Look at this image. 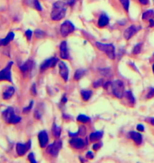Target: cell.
Masks as SVG:
<instances>
[{
    "label": "cell",
    "instance_id": "cell-37",
    "mask_svg": "<svg viewBox=\"0 0 154 163\" xmlns=\"http://www.w3.org/2000/svg\"><path fill=\"white\" fill-rule=\"evenodd\" d=\"M153 97H154V88H150L149 92L148 94H147L146 98L147 99H152Z\"/></svg>",
    "mask_w": 154,
    "mask_h": 163
},
{
    "label": "cell",
    "instance_id": "cell-21",
    "mask_svg": "<svg viewBox=\"0 0 154 163\" xmlns=\"http://www.w3.org/2000/svg\"><path fill=\"white\" fill-rule=\"evenodd\" d=\"M103 131H96L93 132L90 134V141L91 142H96L99 140L101 138L103 137Z\"/></svg>",
    "mask_w": 154,
    "mask_h": 163
},
{
    "label": "cell",
    "instance_id": "cell-11",
    "mask_svg": "<svg viewBox=\"0 0 154 163\" xmlns=\"http://www.w3.org/2000/svg\"><path fill=\"white\" fill-rule=\"evenodd\" d=\"M59 61V59L57 57H51L48 58L46 61H44L43 63L40 65V70L44 71L48 69L49 68H53L55 66L56 63Z\"/></svg>",
    "mask_w": 154,
    "mask_h": 163
},
{
    "label": "cell",
    "instance_id": "cell-1",
    "mask_svg": "<svg viewBox=\"0 0 154 163\" xmlns=\"http://www.w3.org/2000/svg\"><path fill=\"white\" fill-rule=\"evenodd\" d=\"M67 5L64 1H56L52 5L51 19L53 21H60L66 15Z\"/></svg>",
    "mask_w": 154,
    "mask_h": 163
},
{
    "label": "cell",
    "instance_id": "cell-33",
    "mask_svg": "<svg viewBox=\"0 0 154 163\" xmlns=\"http://www.w3.org/2000/svg\"><path fill=\"white\" fill-rule=\"evenodd\" d=\"M33 101H31L30 103H29V104L28 105V107H26V108H23V113H28V112H29L30 111V110L32 109V108H33Z\"/></svg>",
    "mask_w": 154,
    "mask_h": 163
},
{
    "label": "cell",
    "instance_id": "cell-29",
    "mask_svg": "<svg viewBox=\"0 0 154 163\" xmlns=\"http://www.w3.org/2000/svg\"><path fill=\"white\" fill-rule=\"evenodd\" d=\"M120 3L122 5L123 8L125 9V11H128L129 8V0H119Z\"/></svg>",
    "mask_w": 154,
    "mask_h": 163
},
{
    "label": "cell",
    "instance_id": "cell-25",
    "mask_svg": "<svg viewBox=\"0 0 154 163\" xmlns=\"http://www.w3.org/2000/svg\"><path fill=\"white\" fill-rule=\"evenodd\" d=\"M60 133H61L60 127L57 126L56 123H54L53 126H52V134H53V136L56 138H58L60 137Z\"/></svg>",
    "mask_w": 154,
    "mask_h": 163
},
{
    "label": "cell",
    "instance_id": "cell-31",
    "mask_svg": "<svg viewBox=\"0 0 154 163\" xmlns=\"http://www.w3.org/2000/svg\"><path fill=\"white\" fill-rule=\"evenodd\" d=\"M34 33H35V36L37 38H41L44 37V33L41 30H36Z\"/></svg>",
    "mask_w": 154,
    "mask_h": 163
},
{
    "label": "cell",
    "instance_id": "cell-5",
    "mask_svg": "<svg viewBox=\"0 0 154 163\" xmlns=\"http://www.w3.org/2000/svg\"><path fill=\"white\" fill-rule=\"evenodd\" d=\"M13 61H10L3 69L0 70V81L12 82L11 66L13 65Z\"/></svg>",
    "mask_w": 154,
    "mask_h": 163
},
{
    "label": "cell",
    "instance_id": "cell-22",
    "mask_svg": "<svg viewBox=\"0 0 154 163\" xmlns=\"http://www.w3.org/2000/svg\"><path fill=\"white\" fill-rule=\"evenodd\" d=\"M154 18V11L153 10H149V11L144 12L142 15V19L143 20H149Z\"/></svg>",
    "mask_w": 154,
    "mask_h": 163
},
{
    "label": "cell",
    "instance_id": "cell-24",
    "mask_svg": "<svg viewBox=\"0 0 154 163\" xmlns=\"http://www.w3.org/2000/svg\"><path fill=\"white\" fill-rule=\"evenodd\" d=\"M92 95V92L90 91V90H83V91H81V96H82L83 100L84 101H88V100H90Z\"/></svg>",
    "mask_w": 154,
    "mask_h": 163
},
{
    "label": "cell",
    "instance_id": "cell-36",
    "mask_svg": "<svg viewBox=\"0 0 154 163\" xmlns=\"http://www.w3.org/2000/svg\"><path fill=\"white\" fill-rule=\"evenodd\" d=\"M102 142H97V143H95V144L93 145V150H96V151H97V150H99V149L102 147Z\"/></svg>",
    "mask_w": 154,
    "mask_h": 163
},
{
    "label": "cell",
    "instance_id": "cell-45",
    "mask_svg": "<svg viewBox=\"0 0 154 163\" xmlns=\"http://www.w3.org/2000/svg\"><path fill=\"white\" fill-rule=\"evenodd\" d=\"M61 101H62V103H64V104H65L67 101H68V99H67V97L65 96H63L62 100H61Z\"/></svg>",
    "mask_w": 154,
    "mask_h": 163
},
{
    "label": "cell",
    "instance_id": "cell-47",
    "mask_svg": "<svg viewBox=\"0 0 154 163\" xmlns=\"http://www.w3.org/2000/svg\"><path fill=\"white\" fill-rule=\"evenodd\" d=\"M153 73H154V64L153 65Z\"/></svg>",
    "mask_w": 154,
    "mask_h": 163
},
{
    "label": "cell",
    "instance_id": "cell-46",
    "mask_svg": "<svg viewBox=\"0 0 154 163\" xmlns=\"http://www.w3.org/2000/svg\"><path fill=\"white\" fill-rule=\"evenodd\" d=\"M150 123L153 125V126H154V118H151L150 119Z\"/></svg>",
    "mask_w": 154,
    "mask_h": 163
},
{
    "label": "cell",
    "instance_id": "cell-41",
    "mask_svg": "<svg viewBox=\"0 0 154 163\" xmlns=\"http://www.w3.org/2000/svg\"><path fill=\"white\" fill-rule=\"evenodd\" d=\"M137 130H138V131H141V132H142L145 130V127L142 124H138L137 126Z\"/></svg>",
    "mask_w": 154,
    "mask_h": 163
},
{
    "label": "cell",
    "instance_id": "cell-35",
    "mask_svg": "<svg viewBox=\"0 0 154 163\" xmlns=\"http://www.w3.org/2000/svg\"><path fill=\"white\" fill-rule=\"evenodd\" d=\"M28 159L30 162H33V163H36L37 162V161L35 159V157H34V154L33 153H30L28 156Z\"/></svg>",
    "mask_w": 154,
    "mask_h": 163
},
{
    "label": "cell",
    "instance_id": "cell-3",
    "mask_svg": "<svg viewBox=\"0 0 154 163\" xmlns=\"http://www.w3.org/2000/svg\"><path fill=\"white\" fill-rule=\"evenodd\" d=\"M109 87H111L112 93L114 96L117 99H121L123 96L124 94V84L121 81L116 80L113 82H110V84Z\"/></svg>",
    "mask_w": 154,
    "mask_h": 163
},
{
    "label": "cell",
    "instance_id": "cell-30",
    "mask_svg": "<svg viewBox=\"0 0 154 163\" xmlns=\"http://www.w3.org/2000/svg\"><path fill=\"white\" fill-rule=\"evenodd\" d=\"M87 129L84 126H80L79 128V130L77 131V135L79 136H84L85 134H86Z\"/></svg>",
    "mask_w": 154,
    "mask_h": 163
},
{
    "label": "cell",
    "instance_id": "cell-32",
    "mask_svg": "<svg viewBox=\"0 0 154 163\" xmlns=\"http://www.w3.org/2000/svg\"><path fill=\"white\" fill-rule=\"evenodd\" d=\"M103 84V80H98V81H96L93 83V87L94 88H99Z\"/></svg>",
    "mask_w": 154,
    "mask_h": 163
},
{
    "label": "cell",
    "instance_id": "cell-12",
    "mask_svg": "<svg viewBox=\"0 0 154 163\" xmlns=\"http://www.w3.org/2000/svg\"><path fill=\"white\" fill-rule=\"evenodd\" d=\"M140 29H141V27L137 26H130L129 28H127L123 33V36L125 37V40H129L133 35H135L136 33L139 31Z\"/></svg>",
    "mask_w": 154,
    "mask_h": 163
},
{
    "label": "cell",
    "instance_id": "cell-17",
    "mask_svg": "<svg viewBox=\"0 0 154 163\" xmlns=\"http://www.w3.org/2000/svg\"><path fill=\"white\" fill-rule=\"evenodd\" d=\"M33 61L32 60H28L26 61V62L24 64H22V65L20 66V70L22 71V73H27V72H29L33 69Z\"/></svg>",
    "mask_w": 154,
    "mask_h": 163
},
{
    "label": "cell",
    "instance_id": "cell-15",
    "mask_svg": "<svg viewBox=\"0 0 154 163\" xmlns=\"http://www.w3.org/2000/svg\"><path fill=\"white\" fill-rule=\"evenodd\" d=\"M129 137L132 139L133 141L135 142V144L137 145H141L142 142V135L138 132H136V131H130L129 133Z\"/></svg>",
    "mask_w": 154,
    "mask_h": 163
},
{
    "label": "cell",
    "instance_id": "cell-38",
    "mask_svg": "<svg viewBox=\"0 0 154 163\" xmlns=\"http://www.w3.org/2000/svg\"><path fill=\"white\" fill-rule=\"evenodd\" d=\"M66 5L68 6H70V7H72V6H73L74 4L76 3V0H63Z\"/></svg>",
    "mask_w": 154,
    "mask_h": 163
},
{
    "label": "cell",
    "instance_id": "cell-14",
    "mask_svg": "<svg viewBox=\"0 0 154 163\" xmlns=\"http://www.w3.org/2000/svg\"><path fill=\"white\" fill-rule=\"evenodd\" d=\"M38 140H39V144L41 148L45 147L48 142V136L47 132L45 130H41L38 134Z\"/></svg>",
    "mask_w": 154,
    "mask_h": 163
},
{
    "label": "cell",
    "instance_id": "cell-18",
    "mask_svg": "<svg viewBox=\"0 0 154 163\" xmlns=\"http://www.w3.org/2000/svg\"><path fill=\"white\" fill-rule=\"evenodd\" d=\"M15 34L14 32H10L8 33V34L7 35V37L3 38V39H1L0 40V46H4V45H8L11 41H13L15 39Z\"/></svg>",
    "mask_w": 154,
    "mask_h": 163
},
{
    "label": "cell",
    "instance_id": "cell-6",
    "mask_svg": "<svg viewBox=\"0 0 154 163\" xmlns=\"http://www.w3.org/2000/svg\"><path fill=\"white\" fill-rule=\"evenodd\" d=\"M61 148H62V142L60 140H56L53 143L48 145L47 152L53 157H56Z\"/></svg>",
    "mask_w": 154,
    "mask_h": 163
},
{
    "label": "cell",
    "instance_id": "cell-43",
    "mask_svg": "<svg viewBox=\"0 0 154 163\" xmlns=\"http://www.w3.org/2000/svg\"><path fill=\"white\" fill-rule=\"evenodd\" d=\"M140 3L142 4V5H147L149 3V0H139Z\"/></svg>",
    "mask_w": 154,
    "mask_h": 163
},
{
    "label": "cell",
    "instance_id": "cell-10",
    "mask_svg": "<svg viewBox=\"0 0 154 163\" xmlns=\"http://www.w3.org/2000/svg\"><path fill=\"white\" fill-rule=\"evenodd\" d=\"M69 143L72 148L77 149V150H81L86 146V142L84 139L76 137L72 138V139L69 141Z\"/></svg>",
    "mask_w": 154,
    "mask_h": 163
},
{
    "label": "cell",
    "instance_id": "cell-19",
    "mask_svg": "<svg viewBox=\"0 0 154 163\" xmlns=\"http://www.w3.org/2000/svg\"><path fill=\"white\" fill-rule=\"evenodd\" d=\"M26 5H28L31 7L36 9L37 11H42V7H41V5H40V2L38 0H25Z\"/></svg>",
    "mask_w": 154,
    "mask_h": 163
},
{
    "label": "cell",
    "instance_id": "cell-13",
    "mask_svg": "<svg viewBox=\"0 0 154 163\" xmlns=\"http://www.w3.org/2000/svg\"><path fill=\"white\" fill-rule=\"evenodd\" d=\"M60 55L62 59H69V52H68V45L65 41H62L60 45Z\"/></svg>",
    "mask_w": 154,
    "mask_h": 163
},
{
    "label": "cell",
    "instance_id": "cell-8",
    "mask_svg": "<svg viewBox=\"0 0 154 163\" xmlns=\"http://www.w3.org/2000/svg\"><path fill=\"white\" fill-rule=\"evenodd\" d=\"M31 144L32 142L31 140H29L26 143H17L16 145V151L19 156H24L26 154L27 151L31 148Z\"/></svg>",
    "mask_w": 154,
    "mask_h": 163
},
{
    "label": "cell",
    "instance_id": "cell-4",
    "mask_svg": "<svg viewBox=\"0 0 154 163\" xmlns=\"http://www.w3.org/2000/svg\"><path fill=\"white\" fill-rule=\"evenodd\" d=\"M96 46L100 51L103 52L110 59L115 58V49L112 44H103L101 42H96Z\"/></svg>",
    "mask_w": 154,
    "mask_h": 163
},
{
    "label": "cell",
    "instance_id": "cell-40",
    "mask_svg": "<svg viewBox=\"0 0 154 163\" xmlns=\"http://www.w3.org/2000/svg\"><path fill=\"white\" fill-rule=\"evenodd\" d=\"M86 157L89 158V159H93L94 158V154H93V153L92 151H88L87 153V154H86Z\"/></svg>",
    "mask_w": 154,
    "mask_h": 163
},
{
    "label": "cell",
    "instance_id": "cell-7",
    "mask_svg": "<svg viewBox=\"0 0 154 163\" xmlns=\"http://www.w3.org/2000/svg\"><path fill=\"white\" fill-rule=\"evenodd\" d=\"M74 30H75V26L70 21L64 22V23L60 26V33L63 37L68 36Z\"/></svg>",
    "mask_w": 154,
    "mask_h": 163
},
{
    "label": "cell",
    "instance_id": "cell-9",
    "mask_svg": "<svg viewBox=\"0 0 154 163\" xmlns=\"http://www.w3.org/2000/svg\"><path fill=\"white\" fill-rule=\"evenodd\" d=\"M58 67L59 73H60V77L64 80V81H68V75H69V70H68V68L67 66V65L64 61H59Z\"/></svg>",
    "mask_w": 154,
    "mask_h": 163
},
{
    "label": "cell",
    "instance_id": "cell-2",
    "mask_svg": "<svg viewBox=\"0 0 154 163\" xmlns=\"http://www.w3.org/2000/svg\"><path fill=\"white\" fill-rule=\"evenodd\" d=\"M2 116L4 121L8 124H17L22 120L20 116L15 115V110L12 107H9L6 110H4L2 113Z\"/></svg>",
    "mask_w": 154,
    "mask_h": 163
},
{
    "label": "cell",
    "instance_id": "cell-34",
    "mask_svg": "<svg viewBox=\"0 0 154 163\" xmlns=\"http://www.w3.org/2000/svg\"><path fill=\"white\" fill-rule=\"evenodd\" d=\"M25 35H26L27 40H28V41H30V40H31V38H32V35H33V32H32V30H26V33H25Z\"/></svg>",
    "mask_w": 154,
    "mask_h": 163
},
{
    "label": "cell",
    "instance_id": "cell-44",
    "mask_svg": "<svg viewBox=\"0 0 154 163\" xmlns=\"http://www.w3.org/2000/svg\"><path fill=\"white\" fill-rule=\"evenodd\" d=\"M149 26L150 27H154V20L153 19H151L149 20Z\"/></svg>",
    "mask_w": 154,
    "mask_h": 163
},
{
    "label": "cell",
    "instance_id": "cell-27",
    "mask_svg": "<svg viewBox=\"0 0 154 163\" xmlns=\"http://www.w3.org/2000/svg\"><path fill=\"white\" fill-rule=\"evenodd\" d=\"M77 121L81 123H87L90 121V118L84 115H80L77 117Z\"/></svg>",
    "mask_w": 154,
    "mask_h": 163
},
{
    "label": "cell",
    "instance_id": "cell-23",
    "mask_svg": "<svg viewBox=\"0 0 154 163\" xmlns=\"http://www.w3.org/2000/svg\"><path fill=\"white\" fill-rule=\"evenodd\" d=\"M123 96H125V99L128 100L130 104H133L135 103V99H134V97H133L132 92H131L130 91H126V92H125L124 94H123Z\"/></svg>",
    "mask_w": 154,
    "mask_h": 163
},
{
    "label": "cell",
    "instance_id": "cell-26",
    "mask_svg": "<svg viewBox=\"0 0 154 163\" xmlns=\"http://www.w3.org/2000/svg\"><path fill=\"white\" fill-rule=\"evenodd\" d=\"M85 73V71L84 69H78V70L76 72V73H75V76H74V79L76 80V81H80L81 78L84 77V75Z\"/></svg>",
    "mask_w": 154,
    "mask_h": 163
},
{
    "label": "cell",
    "instance_id": "cell-42",
    "mask_svg": "<svg viewBox=\"0 0 154 163\" xmlns=\"http://www.w3.org/2000/svg\"><path fill=\"white\" fill-rule=\"evenodd\" d=\"M34 117H35L37 119H40V113H39V111H35V113H34Z\"/></svg>",
    "mask_w": 154,
    "mask_h": 163
},
{
    "label": "cell",
    "instance_id": "cell-39",
    "mask_svg": "<svg viewBox=\"0 0 154 163\" xmlns=\"http://www.w3.org/2000/svg\"><path fill=\"white\" fill-rule=\"evenodd\" d=\"M30 92H31L33 96H36V95H37V90H36V84H33V86L31 87Z\"/></svg>",
    "mask_w": 154,
    "mask_h": 163
},
{
    "label": "cell",
    "instance_id": "cell-28",
    "mask_svg": "<svg viewBox=\"0 0 154 163\" xmlns=\"http://www.w3.org/2000/svg\"><path fill=\"white\" fill-rule=\"evenodd\" d=\"M141 47H142V43H139V44L136 45L134 48L133 49V53L134 55H137L139 54L141 51Z\"/></svg>",
    "mask_w": 154,
    "mask_h": 163
},
{
    "label": "cell",
    "instance_id": "cell-20",
    "mask_svg": "<svg viewBox=\"0 0 154 163\" xmlns=\"http://www.w3.org/2000/svg\"><path fill=\"white\" fill-rule=\"evenodd\" d=\"M108 23H109L108 16L106 14H103V15H100L99 21H98V25H99V27H105L108 25Z\"/></svg>",
    "mask_w": 154,
    "mask_h": 163
},
{
    "label": "cell",
    "instance_id": "cell-16",
    "mask_svg": "<svg viewBox=\"0 0 154 163\" xmlns=\"http://www.w3.org/2000/svg\"><path fill=\"white\" fill-rule=\"evenodd\" d=\"M15 92V89L13 86H7L6 88L4 89L3 92V99L4 100H7L11 99V97L13 96Z\"/></svg>",
    "mask_w": 154,
    "mask_h": 163
}]
</instances>
